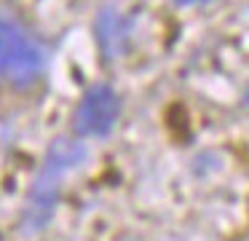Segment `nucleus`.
Wrapping results in <instances>:
<instances>
[{
  "instance_id": "nucleus-1",
  "label": "nucleus",
  "mask_w": 249,
  "mask_h": 241,
  "mask_svg": "<svg viewBox=\"0 0 249 241\" xmlns=\"http://www.w3.org/2000/svg\"><path fill=\"white\" fill-rule=\"evenodd\" d=\"M83 161H86V148L78 139L59 137L51 142L49 153L43 158V166H40L33 187H30L27 204H24V228L30 233L49 225V220L54 217L56 201H59L62 180H65L67 171L78 169Z\"/></svg>"
},
{
  "instance_id": "nucleus-2",
  "label": "nucleus",
  "mask_w": 249,
  "mask_h": 241,
  "mask_svg": "<svg viewBox=\"0 0 249 241\" xmlns=\"http://www.w3.org/2000/svg\"><path fill=\"white\" fill-rule=\"evenodd\" d=\"M43 73V51L11 16H0V83L30 89Z\"/></svg>"
},
{
  "instance_id": "nucleus-3",
  "label": "nucleus",
  "mask_w": 249,
  "mask_h": 241,
  "mask_svg": "<svg viewBox=\"0 0 249 241\" xmlns=\"http://www.w3.org/2000/svg\"><path fill=\"white\" fill-rule=\"evenodd\" d=\"M121 118V96L113 86L97 83L86 89L81 96L75 112H72V129L78 137H94L102 139L115 129Z\"/></svg>"
},
{
  "instance_id": "nucleus-4",
  "label": "nucleus",
  "mask_w": 249,
  "mask_h": 241,
  "mask_svg": "<svg viewBox=\"0 0 249 241\" xmlns=\"http://www.w3.org/2000/svg\"><path fill=\"white\" fill-rule=\"evenodd\" d=\"M94 30H97V40H99V48H102L105 56H115L124 48L126 27H124V19L118 16V11L105 8L97 16V27Z\"/></svg>"
},
{
  "instance_id": "nucleus-5",
  "label": "nucleus",
  "mask_w": 249,
  "mask_h": 241,
  "mask_svg": "<svg viewBox=\"0 0 249 241\" xmlns=\"http://www.w3.org/2000/svg\"><path fill=\"white\" fill-rule=\"evenodd\" d=\"M177 3H193V0H177Z\"/></svg>"
}]
</instances>
